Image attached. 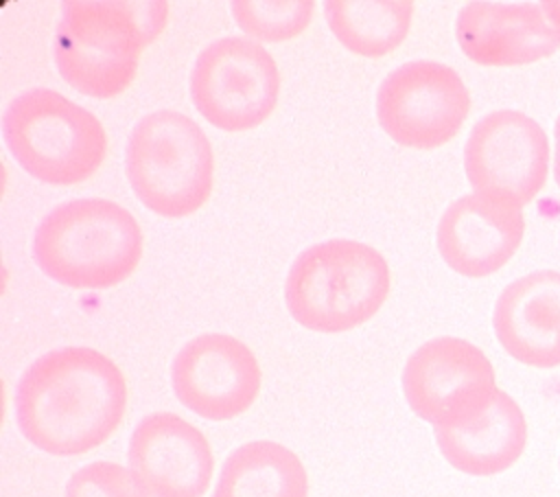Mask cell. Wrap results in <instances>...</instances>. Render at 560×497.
I'll list each match as a JSON object with an SVG mask.
<instances>
[{"mask_svg": "<svg viewBox=\"0 0 560 497\" xmlns=\"http://www.w3.org/2000/svg\"><path fill=\"white\" fill-rule=\"evenodd\" d=\"M162 0H66L55 31L59 74L92 99H116L138 72L142 50L162 33Z\"/></svg>", "mask_w": 560, "mask_h": 497, "instance_id": "7a4b0ae2", "label": "cell"}, {"mask_svg": "<svg viewBox=\"0 0 560 497\" xmlns=\"http://www.w3.org/2000/svg\"><path fill=\"white\" fill-rule=\"evenodd\" d=\"M542 9L547 11V15L560 26V0H551V2H542Z\"/></svg>", "mask_w": 560, "mask_h": 497, "instance_id": "7402d4cb", "label": "cell"}, {"mask_svg": "<svg viewBox=\"0 0 560 497\" xmlns=\"http://www.w3.org/2000/svg\"><path fill=\"white\" fill-rule=\"evenodd\" d=\"M177 401L208 420H228L252 407L262 372L254 352L236 337L206 333L179 348L171 366Z\"/></svg>", "mask_w": 560, "mask_h": 497, "instance_id": "8fae6325", "label": "cell"}, {"mask_svg": "<svg viewBox=\"0 0 560 497\" xmlns=\"http://www.w3.org/2000/svg\"><path fill=\"white\" fill-rule=\"evenodd\" d=\"M464 169L475 193L523 208L547 182L549 138L523 112H490L475 123L466 140Z\"/></svg>", "mask_w": 560, "mask_h": 497, "instance_id": "30bf717a", "label": "cell"}, {"mask_svg": "<svg viewBox=\"0 0 560 497\" xmlns=\"http://www.w3.org/2000/svg\"><path fill=\"white\" fill-rule=\"evenodd\" d=\"M455 37L479 66H527L560 48V26L542 2H468L457 13Z\"/></svg>", "mask_w": 560, "mask_h": 497, "instance_id": "4fadbf2b", "label": "cell"}, {"mask_svg": "<svg viewBox=\"0 0 560 497\" xmlns=\"http://www.w3.org/2000/svg\"><path fill=\"white\" fill-rule=\"evenodd\" d=\"M302 460L280 442L254 440L234 449L221 466L212 497H306Z\"/></svg>", "mask_w": 560, "mask_h": 497, "instance_id": "e0dca14e", "label": "cell"}, {"mask_svg": "<svg viewBox=\"0 0 560 497\" xmlns=\"http://www.w3.org/2000/svg\"><path fill=\"white\" fill-rule=\"evenodd\" d=\"M125 173L144 208L166 219L188 217L212 193L210 140L192 118L179 112H151L129 134Z\"/></svg>", "mask_w": 560, "mask_h": 497, "instance_id": "8992f818", "label": "cell"}, {"mask_svg": "<svg viewBox=\"0 0 560 497\" xmlns=\"http://www.w3.org/2000/svg\"><path fill=\"white\" fill-rule=\"evenodd\" d=\"M492 326L512 359L560 366V271L540 269L510 282L494 302Z\"/></svg>", "mask_w": 560, "mask_h": 497, "instance_id": "9a60e30c", "label": "cell"}, {"mask_svg": "<svg viewBox=\"0 0 560 497\" xmlns=\"http://www.w3.org/2000/svg\"><path fill=\"white\" fill-rule=\"evenodd\" d=\"M22 436L52 455H81L120 425L127 383L120 368L88 346H63L37 357L13 396Z\"/></svg>", "mask_w": 560, "mask_h": 497, "instance_id": "6da1fadb", "label": "cell"}, {"mask_svg": "<svg viewBox=\"0 0 560 497\" xmlns=\"http://www.w3.org/2000/svg\"><path fill=\"white\" fill-rule=\"evenodd\" d=\"M63 497H151L131 469L116 462H92L66 484Z\"/></svg>", "mask_w": 560, "mask_h": 497, "instance_id": "ffe728a7", "label": "cell"}, {"mask_svg": "<svg viewBox=\"0 0 560 497\" xmlns=\"http://www.w3.org/2000/svg\"><path fill=\"white\" fill-rule=\"evenodd\" d=\"M142 256V232L116 201L88 197L52 208L35 228L33 258L59 285L107 289L129 278Z\"/></svg>", "mask_w": 560, "mask_h": 497, "instance_id": "3957f363", "label": "cell"}, {"mask_svg": "<svg viewBox=\"0 0 560 497\" xmlns=\"http://www.w3.org/2000/svg\"><path fill=\"white\" fill-rule=\"evenodd\" d=\"M413 2L409 0H328L324 15L332 35L361 57H383L396 50L409 33Z\"/></svg>", "mask_w": 560, "mask_h": 497, "instance_id": "ac0fdd59", "label": "cell"}, {"mask_svg": "<svg viewBox=\"0 0 560 497\" xmlns=\"http://www.w3.org/2000/svg\"><path fill=\"white\" fill-rule=\"evenodd\" d=\"M553 180L560 188V116L556 118L553 127Z\"/></svg>", "mask_w": 560, "mask_h": 497, "instance_id": "44dd1931", "label": "cell"}, {"mask_svg": "<svg viewBox=\"0 0 560 497\" xmlns=\"http://www.w3.org/2000/svg\"><path fill=\"white\" fill-rule=\"evenodd\" d=\"M230 7L236 24L260 42H284L300 35L315 9L311 0H234Z\"/></svg>", "mask_w": 560, "mask_h": 497, "instance_id": "d6986e66", "label": "cell"}, {"mask_svg": "<svg viewBox=\"0 0 560 497\" xmlns=\"http://www.w3.org/2000/svg\"><path fill=\"white\" fill-rule=\"evenodd\" d=\"M127 455L151 497H201L214 471L206 436L173 412L144 416L131 434Z\"/></svg>", "mask_w": 560, "mask_h": 497, "instance_id": "7c38bea8", "label": "cell"}, {"mask_svg": "<svg viewBox=\"0 0 560 497\" xmlns=\"http://www.w3.org/2000/svg\"><path fill=\"white\" fill-rule=\"evenodd\" d=\"M2 136L13 160L31 177L52 186L85 182L107 153L101 120L50 88L18 94L4 109Z\"/></svg>", "mask_w": 560, "mask_h": 497, "instance_id": "5b68a950", "label": "cell"}, {"mask_svg": "<svg viewBox=\"0 0 560 497\" xmlns=\"http://www.w3.org/2000/svg\"><path fill=\"white\" fill-rule=\"evenodd\" d=\"M523 234V208L470 193L444 210L435 241L440 256L453 271L483 278L514 256Z\"/></svg>", "mask_w": 560, "mask_h": 497, "instance_id": "5bb4252c", "label": "cell"}, {"mask_svg": "<svg viewBox=\"0 0 560 497\" xmlns=\"http://www.w3.org/2000/svg\"><path fill=\"white\" fill-rule=\"evenodd\" d=\"M497 390L490 359L481 348L459 337L424 342L402 370V392L409 407L433 427H459L475 420Z\"/></svg>", "mask_w": 560, "mask_h": 497, "instance_id": "9c48e42d", "label": "cell"}, {"mask_svg": "<svg viewBox=\"0 0 560 497\" xmlns=\"http://www.w3.org/2000/svg\"><path fill=\"white\" fill-rule=\"evenodd\" d=\"M278 96L280 70L260 42L223 37L206 46L192 63V105L223 131L258 127L273 112Z\"/></svg>", "mask_w": 560, "mask_h": 497, "instance_id": "52a82bcc", "label": "cell"}, {"mask_svg": "<svg viewBox=\"0 0 560 497\" xmlns=\"http://www.w3.org/2000/svg\"><path fill=\"white\" fill-rule=\"evenodd\" d=\"M389 293L385 256L361 241L330 239L306 247L291 265L284 300L291 317L317 333H343L368 322Z\"/></svg>", "mask_w": 560, "mask_h": 497, "instance_id": "277c9868", "label": "cell"}, {"mask_svg": "<svg viewBox=\"0 0 560 497\" xmlns=\"http://www.w3.org/2000/svg\"><path fill=\"white\" fill-rule=\"evenodd\" d=\"M470 112V92L446 63L420 59L392 70L378 85L376 118L398 145L431 151L457 136Z\"/></svg>", "mask_w": 560, "mask_h": 497, "instance_id": "ba28073f", "label": "cell"}, {"mask_svg": "<svg viewBox=\"0 0 560 497\" xmlns=\"http://www.w3.org/2000/svg\"><path fill=\"white\" fill-rule=\"evenodd\" d=\"M435 442L444 460L457 471L490 477L508 471L525 451L527 420L518 403L497 390L490 405L459 427H435Z\"/></svg>", "mask_w": 560, "mask_h": 497, "instance_id": "2e32d148", "label": "cell"}]
</instances>
